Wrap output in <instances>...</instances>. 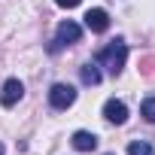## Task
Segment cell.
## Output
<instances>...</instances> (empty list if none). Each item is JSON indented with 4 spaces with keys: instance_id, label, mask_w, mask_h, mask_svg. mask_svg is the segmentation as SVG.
Listing matches in <instances>:
<instances>
[{
    "instance_id": "obj_14",
    "label": "cell",
    "mask_w": 155,
    "mask_h": 155,
    "mask_svg": "<svg viewBox=\"0 0 155 155\" xmlns=\"http://www.w3.org/2000/svg\"><path fill=\"white\" fill-rule=\"evenodd\" d=\"M107 155H113V152H107Z\"/></svg>"
},
{
    "instance_id": "obj_4",
    "label": "cell",
    "mask_w": 155,
    "mask_h": 155,
    "mask_svg": "<svg viewBox=\"0 0 155 155\" xmlns=\"http://www.w3.org/2000/svg\"><path fill=\"white\" fill-rule=\"evenodd\" d=\"M104 119H107L110 125H125V122H128V107H125L122 101L110 97V101L104 104Z\"/></svg>"
},
{
    "instance_id": "obj_13",
    "label": "cell",
    "mask_w": 155,
    "mask_h": 155,
    "mask_svg": "<svg viewBox=\"0 0 155 155\" xmlns=\"http://www.w3.org/2000/svg\"><path fill=\"white\" fill-rule=\"evenodd\" d=\"M0 155H3V143H0Z\"/></svg>"
},
{
    "instance_id": "obj_8",
    "label": "cell",
    "mask_w": 155,
    "mask_h": 155,
    "mask_svg": "<svg viewBox=\"0 0 155 155\" xmlns=\"http://www.w3.org/2000/svg\"><path fill=\"white\" fill-rule=\"evenodd\" d=\"M79 76H82L85 85H97V82H101V70H97V64H82Z\"/></svg>"
},
{
    "instance_id": "obj_12",
    "label": "cell",
    "mask_w": 155,
    "mask_h": 155,
    "mask_svg": "<svg viewBox=\"0 0 155 155\" xmlns=\"http://www.w3.org/2000/svg\"><path fill=\"white\" fill-rule=\"evenodd\" d=\"M143 73L146 76H155V58H146L143 61Z\"/></svg>"
},
{
    "instance_id": "obj_9",
    "label": "cell",
    "mask_w": 155,
    "mask_h": 155,
    "mask_svg": "<svg viewBox=\"0 0 155 155\" xmlns=\"http://www.w3.org/2000/svg\"><path fill=\"white\" fill-rule=\"evenodd\" d=\"M140 116H143L146 122H152V125H155V97H146V101L140 104Z\"/></svg>"
},
{
    "instance_id": "obj_2",
    "label": "cell",
    "mask_w": 155,
    "mask_h": 155,
    "mask_svg": "<svg viewBox=\"0 0 155 155\" xmlns=\"http://www.w3.org/2000/svg\"><path fill=\"white\" fill-rule=\"evenodd\" d=\"M73 101H76V88H73V85L55 82V85L49 88V104H52L55 110H67V107H73Z\"/></svg>"
},
{
    "instance_id": "obj_1",
    "label": "cell",
    "mask_w": 155,
    "mask_h": 155,
    "mask_svg": "<svg viewBox=\"0 0 155 155\" xmlns=\"http://www.w3.org/2000/svg\"><path fill=\"white\" fill-rule=\"evenodd\" d=\"M125 61H128V43H125V40H113L110 46H104V49L97 52V64L107 67V73H113V76L122 73Z\"/></svg>"
},
{
    "instance_id": "obj_6",
    "label": "cell",
    "mask_w": 155,
    "mask_h": 155,
    "mask_svg": "<svg viewBox=\"0 0 155 155\" xmlns=\"http://www.w3.org/2000/svg\"><path fill=\"white\" fill-rule=\"evenodd\" d=\"M85 28H88L91 34H104V31L110 28L107 9H88V12H85Z\"/></svg>"
},
{
    "instance_id": "obj_5",
    "label": "cell",
    "mask_w": 155,
    "mask_h": 155,
    "mask_svg": "<svg viewBox=\"0 0 155 155\" xmlns=\"http://www.w3.org/2000/svg\"><path fill=\"white\" fill-rule=\"evenodd\" d=\"M21 94H25L21 79H6L3 82V91H0V104H3V107H15L21 101Z\"/></svg>"
},
{
    "instance_id": "obj_10",
    "label": "cell",
    "mask_w": 155,
    "mask_h": 155,
    "mask_svg": "<svg viewBox=\"0 0 155 155\" xmlns=\"http://www.w3.org/2000/svg\"><path fill=\"white\" fill-rule=\"evenodd\" d=\"M128 155H152V146H149L146 140H134V143L128 146Z\"/></svg>"
},
{
    "instance_id": "obj_7",
    "label": "cell",
    "mask_w": 155,
    "mask_h": 155,
    "mask_svg": "<svg viewBox=\"0 0 155 155\" xmlns=\"http://www.w3.org/2000/svg\"><path fill=\"white\" fill-rule=\"evenodd\" d=\"M70 143H73V149H79V152H91V149H97V137H94L91 131H76Z\"/></svg>"
},
{
    "instance_id": "obj_11",
    "label": "cell",
    "mask_w": 155,
    "mask_h": 155,
    "mask_svg": "<svg viewBox=\"0 0 155 155\" xmlns=\"http://www.w3.org/2000/svg\"><path fill=\"white\" fill-rule=\"evenodd\" d=\"M55 3H58L61 9H76V6L82 3V0H55Z\"/></svg>"
},
{
    "instance_id": "obj_3",
    "label": "cell",
    "mask_w": 155,
    "mask_h": 155,
    "mask_svg": "<svg viewBox=\"0 0 155 155\" xmlns=\"http://www.w3.org/2000/svg\"><path fill=\"white\" fill-rule=\"evenodd\" d=\"M79 37H82V28L67 18V21L58 25V34H55V46H52V49H58V46H73V43H79Z\"/></svg>"
}]
</instances>
